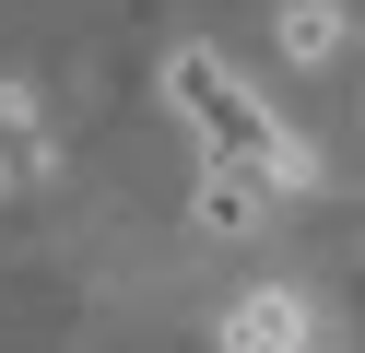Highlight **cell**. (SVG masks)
<instances>
[{
    "label": "cell",
    "instance_id": "7a4b0ae2",
    "mask_svg": "<svg viewBox=\"0 0 365 353\" xmlns=\"http://www.w3.org/2000/svg\"><path fill=\"white\" fill-rule=\"evenodd\" d=\"M224 342L236 353H307V295H283V282H259V295L224 318Z\"/></svg>",
    "mask_w": 365,
    "mask_h": 353
},
{
    "label": "cell",
    "instance_id": "277c9868",
    "mask_svg": "<svg viewBox=\"0 0 365 353\" xmlns=\"http://www.w3.org/2000/svg\"><path fill=\"white\" fill-rule=\"evenodd\" d=\"M330 47H341V12H330V0H294V12H283V59L294 71H330Z\"/></svg>",
    "mask_w": 365,
    "mask_h": 353
},
{
    "label": "cell",
    "instance_id": "3957f363",
    "mask_svg": "<svg viewBox=\"0 0 365 353\" xmlns=\"http://www.w3.org/2000/svg\"><path fill=\"white\" fill-rule=\"evenodd\" d=\"M259 212H271V188L247 177V165H212V177H200V224H212V235H247Z\"/></svg>",
    "mask_w": 365,
    "mask_h": 353
},
{
    "label": "cell",
    "instance_id": "6da1fadb",
    "mask_svg": "<svg viewBox=\"0 0 365 353\" xmlns=\"http://www.w3.org/2000/svg\"><path fill=\"white\" fill-rule=\"evenodd\" d=\"M165 106L200 130V153H212V165H247L259 188H318V153L212 59V47H177V59H165Z\"/></svg>",
    "mask_w": 365,
    "mask_h": 353
}]
</instances>
